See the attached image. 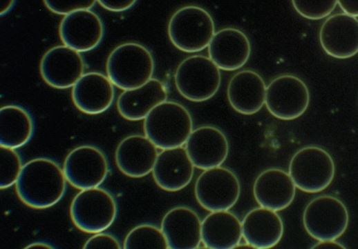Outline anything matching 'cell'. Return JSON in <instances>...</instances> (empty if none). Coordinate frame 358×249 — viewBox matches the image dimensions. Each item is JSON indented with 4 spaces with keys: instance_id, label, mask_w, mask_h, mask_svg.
Masks as SVG:
<instances>
[{
    "instance_id": "obj_12",
    "label": "cell",
    "mask_w": 358,
    "mask_h": 249,
    "mask_svg": "<svg viewBox=\"0 0 358 249\" xmlns=\"http://www.w3.org/2000/svg\"><path fill=\"white\" fill-rule=\"evenodd\" d=\"M84 62L79 52L64 45L50 48L39 64L43 80L58 89L73 86L84 74Z\"/></svg>"
},
{
    "instance_id": "obj_11",
    "label": "cell",
    "mask_w": 358,
    "mask_h": 249,
    "mask_svg": "<svg viewBox=\"0 0 358 249\" xmlns=\"http://www.w3.org/2000/svg\"><path fill=\"white\" fill-rule=\"evenodd\" d=\"M63 171L71 186L84 190L98 187L107 176L109 165L106 156L99 148L84 145L68 154Z\"/></svg>"
},
{
    "instance_id": "obj_24",
    "label": "cell",
    "mask_w": 358,
    "mask_h": 249,
    "mask_svg": "<svg viewBox=\"0 0 358 249\" xmlns=\"http://www.w3.org/2000/svg\"><path fill=\"white\" fill-rule=\"evenodd\" d=\"M167 98V92L164 84L156 79H151L140 87L124 90L117 99V108L124 119L138 121L145 119Z\"/></svg>"
},
{
    "instance_id": "obj_36",
    "label": "cell",
    "mask_w": 358,
    "mask_h": 249,
    "mask_svg": "<svg viewBox=\"0 0 358 249\" xmlns=\"http://www.w3.org/2000/svg\"><path fill=\"white\" fill-rule=\"evenodd\" d=\"M1 11L0 14L3 15L6 12H8L10 8L12 7L14 1H1Z\"/></svg>"
},
{
    "instance_id": "obj_7",
    "label": "cell",
    "mask_w": 358,
    "mask_h": 249,
    "mask_svg": "<svg viewBox=\"0 0 358 249\" xmlns=\"http://www.w3.org/2000/svg\"><path fill=\"white\" fill-rule=\"evenodd\" d=\"M335 172V163L330 154L320 147L309 146L293 155L288 174L299 189L315 193L331 183Z\"/></svg>"
},
{
    "instance_id": "obj_16",
    "label": "cell",
    "mask_w": 358,
    "mask_h": 249,
    "mask_svg": "<svg viewBox=\"0 0 358 249\" xmlns=\"http://www.w3.org/2000/svg\"><path fill=\"white\" fill-rule=\"evenodd\" d=\"M208 53L209 59L219 69L232 71L247 63L251 46L241 30L226 28L214 33L208 46Z\"/></svg>"
},
{
    "instance_id": "obj_37",
    "label": "cell",
    "mask_w": 358,
    "mask_h": 249,
    "mask_svg": "<svg viewBox=\"0 0 358 249\" xmlns=\"http://www.w3.org/2000/svg\"><path fill=\"white\" fill-rule=\"evenodd\" d=\"M234 248H254L247 243H243V244H240V243H239Z\"/></svg>"
},
{
    "instance_id": "obj_13",
    "label": "cell",
    "mask_w": 358,
    "mask_h": 249,
    "mask_svg": "<svg viewBox=\"0 0 358 249\" xmlns=\"http://www.w3.org/2000/svg\"><path fill=\"white\" fill-rule=\"evenodd\" d=\"M185 150L194 167L207 170L223 163L228 155L229 143L220 129L203 126L192 130Z\"/></svg>"
},
{
    "instance_id": "obj_29",
    "label": "cell",
    "mask_w": 358,
    "mask_h": 249,
    "mask_svg": "<svg viewBox=\"0 0 358 249\" xmlns=\"http://www.w3.org/2000/svg\"><path fill=\"white\" fill-rule=\"evenodd\" d=\"M295 10L302 17L311 19L319 20L328 16L335 8L336 0H293Z\"/></svg>"
},
{
    "instance_id": "obj_33",
    "label": "cell",
    "mask_w": 358,
    "mask_h": 249,
    "mask_svg": "<svg viewBox=\"0 0 358 249\" xmlns=\"http://www.w3.org/2000/svg\"><path fill=\"white\" fill-rule=\"evenodd\" d=\"M337 4L344 12V14L357 18L358 15L357 0H339L337 1Z\"/></svg>"
},
{
    "instance_id": "obj_3",
    "label": "cell",
    "mask_w": 358,
    "mask_h": 249,
    "mask_svg": "<svg viewBox=\"0 0 358 249\" xmlns=\"http://www.w3.org/2000/svg\"><path fill=\"white\" fill-rule=\"evenodd\" d=\"M108 78L124 90L137 88L151 79L154 61L150 51L138 43H124L109 54L106 61Z\"/></svg>"
},
{
    "instance_id": "obj_21",
    "label": "cell",
    "mask_w": 358,
    "mask_h": 249,
    "mask_svg": "<svg viewBox=\"0 0 358 249\" xmlns=\"http://www.w3.org/2000/svg\"><path fill=\"white\" fill-rule=\"evenodd\" d=\"M253 193L261 207L280 211L293 201L296 186L288 173L281 169L269 168L256 177Z\"/></svg>"
},
{
    "instance_id": "obj_14",
    "label": "cell",
    "mask_w": 358,
    "mask_h": 249,
    "mask_svg": "<svg viewBox=\"0 0 358 249\" xmlns=\"http://www.w3.org/2000/svg\"><path fill=\"white\" fill-rule=\"evenodd\" d=\"M64 46L79 52H87L100 43L104 28L98 15L90 10H82L64 17L59 26Z\"/></svg>"
},
{
    "instance_id": "obj_2",
    "label": "cell",
    "mask_w": 358,
    "mask_h": 249,
    "mask_svg": "<svg viewBox=\"0 0 358 249\" xmlns=\"http://www.w3.org/2000/svg\"><path fill=\"white\" fill-rule=\"evenodd\" d=\"M190 113L181 104L164 101L156 106L144 121L145 136L158 148L182 147L192 132Z\"/></svg>"
},
{
    "instance_id": "obj_1",
    "label": "cell",
    "mask_w": 358,
    "mask_h": 249,
    "mask_svg": "<svg viewBox=\"0 0 358 249\" xmlns=\"http://www.w3.org/2000/svg\"><path fill=\"white\" fill-rule=\"evenodd\" d=\"M66 181L63 169L55 161L44 157L35 158L23 166L15 190L26 206L44 209L54 206L62 198Z\"/></svg>"
},
{
    "instance_id": "obj_22",
    "label": "cell",
    "mask_w": 358,
    "mask_h": 249,
    "mask_svg": "<svg viewBox=\"0 0 358 249\" xmlns=\"http://www.w3.org/2000/svg\"><path fill=\"white\" fill-rule=\"evenodd\" d=\"M242 234L246 243L254 248L275 246L283 234V223L276 211L263 208L250 210L242 223Z\"/></svg>"
},
{
    "instance_id": "obj_20",
    "label": "cell",
    "mask_w": 358,
    "mask_h": 249,
    "mask_svg": "<svg viewBox=\"0 0 358 249\" xmlns=\"http://www.w3.org/2000/svg\"><path fill=\"white\" fill-rule=\"evenodd\" d=\"M113 84L102 73L84 74L73 86L71 97L75 107L87 114L106 110L114 99Z\"/></svg>"
},
{
    "instance_id": "obj_5",
    "label": "cell",
    "mask_w": 358,
    "mask_h": 249,
    "mask_svg": "<svg viewBox=\"0 0 358 249\" xmlns=\"http://www.w3.org/2000/svg\"><path fill=\"white\" fill-rule=\"evenodd\" d=\"M117 212L113 196L98 187L81 190L70 206L73 223L87 233H97L107 229L113 223Z\"/></svg>"
},
{
    "instance_id": "obj_28",
    "label": "cell",
    "mask_w": 358,
    "mask_h": 249,
    "mask_svg": "<svg viewBox=\"0 0 358 249\" xmlns=\"http://www.w3.org/2000/svg\"><path fill=\"white\" fill-rule=\"evenodd\" d=\"M22 168L21 158L15 149L0 147V188L1 190L15 184Z\"/></svg>"
},
{
    "instance_id": "obj_4",
    "label": "cell",
    "mask_w": 358,
    "mask_h": 249,
    "mask_svg": "<svg viewBox=\"0 0 358 249\" xmlns=\"http://www.w3.org/2000/svg\"><path fill=\"white\" fill-rule=\"evenodd\" d=\"M214 31V23L209 13L196 6L178 9L168 24L170 41L185 52H196L208 47Z\"/></svg>"
},
{
    "instance_id": "obj_30",
    "label": "cell",
    "mask_w": 358,
    "mask_h": 249,
    "mask_svg": "<svg viewBox=\"0 0 358 249\" xmlns=\"http://www.w3.org/2000/svg\"><path fill=\"white\" fill-rule=\"evenodd\" d=\"M96 1L94 0H46L44 1L46 6L53 12L62 15H68L76 11L89 10Z\"/></svg>"
},
{
    "instance_id": "obj_18",
    "label": "cell",
    "mask_w": 358,
    "mask_h": 249,
    "mask_svg": "<svg viewBox=\"0 0 358 249\" xmlns=\"http://www.w3.org/2000/svg\"><path fill=\"white\" fill-rule=\"evenodd\" d=\"M194 172V166L185 148L177 147L164 149L158 153L152 175L160 188L176 192L190 183Z\"/></svg>"
},
{
    "instance_id": "obj_8",
    "label": "cell",
    "mask_w": 358,
    "mask_h": 249,
    "mask_svg": "<svg viewBox=\"0 0 358 249\" xmlns=\"http://www.w3.org/2000/svg\"><path fill=\"white\" fill-rule=\"evenodd\" d=\"M349 221L343 203L335 197L323 195L306 206L303 223L306 232L318 241L336 240L346 231Z\"/></svg>"
},
{
    "instance_id": "obj_32",
    "label": "cell",
    "mask_w": 358,
    "mask_h": 249,
    "mask_svg": "<svg viewBox=\"0 0 358 249\" xmlns=\"http://www.w3.org/2000/svg\"><path fill=\"white\" fill-rule=\"evenodd\" d=\"M97 1L105 9L113 12L126 10L136 2L134 0H100Z\"/></svg>"
},
{
    "instance_id": "obj_10",
    "label": "cell",
    "mask_w": 358,
    "mask_h": 249,
    "mask_svg": "<svg viewBox=\"0 0 358 249\" xmlns=\"http://www.w3.org/2000/svg\"><path fill=\"white\" fill-rule=\"evenodd\" d=\"M310 93L306 84L292 74L274 79L266 87L265 103L268 111L281 120L299 117L307 110Z\"/></svg>"
},
{
    "instance_id": "obj_35",
    "label": "cell",
    "mask_w": 358,
    "mask_h": 249,
    "mask_svg": "<svg viewBox=\"0 0 358 249\" xmlns=\"http://www.w3.org/2000/svg\"><path fill=\"white\" fill-rule=\"evenodd\" d=\"M25 248L26 249H28V248L53 249L55 248L48 243H45V242H42V241H37V242H34V243L29 244Z\"/></svg>"
},
{
    "instance_id": "obj_27",
    "label": "cell",
    "mask_w": 358,
    "mask_h": 249,
    "mask_svg": "<svg viewBox=\"0 0 358 249\" xmlns=\"http://www.w3.org/2000/svg\"><path fill=\"white\" fill-rule=\"evenodd\" d=\"M125 249H167V239L161 229L151 224H141L133 228L126 236Z\"/></svg>"
},
{
    "instance_id": "obj_23",
    "label": "cell",
    "mask_w": 358,
    "mask_h": 249,
    "mask_svg": "<svg viewBox=\"0 0 358 249\" xmlns=\"http://www.w3.org/2000/svg\"><path fill=\"white\" fill-rule=\"evenodd\" d=\"M266 86L262 77L250 70L236 73L227 86V99L231 106L243 114H253L265 103Z\"/></svg>"
},
{
    "instance_id": "obj_15",
    "label": "cell",
    "mask_w": 358,
    "mask_h": 249,
    "mask_svg": "<svg viewBox=\"0 0 358 249\" xmlns=\"http://www.w3.org/2000/svg\"><path fill=\"white\" fill-rule=\"evenodd\" d=\"M319 41L323 50L336 59H348L358 52V21L344 13L329 17L322 24Z\"/></svg>"
},
{
    "instance_id": "obj_34",
    "label": "cell",
    "mask_w": 358,
    "mask_h": 249,
    "mask_svg": "<svg viewBox=\"0 0 358 249\" xmlns=\"http://www.w3.org/2000/svg\"><path fill=\"white\" fill-rule=\"evenodd\" d=\"M312 249H345L346 247L335 240L319 241L312 247Z\"/></svg>"
},
{
    "instance_id": "obj_25",
    "label": "cell",
    "mask_w": 358,
    "mask_h": 249,
    "mask_svg": "<svg viewBox=\"0 0 358 249\" xmlns=\"http://www.w3.org/2000/svg\"><path fill=\"white\" fill-rule=\"evenodd\" d=\"M242 237L241 222L228 210L211 212L202 221L201 241L207 248H234Z\"/></svg>"
},
{
    "instance_id": "obj_17",
    "label": "cell",
    "mask_w": 358,
    "mask_h": 249,
    "mask_svg": "<svg viewBox=\"0 0 358 249\" xmlns=\"http://www.w3.org/2000/svg\"><path fill=\"white\" fill-rule=\"evenodd\" d=\"M201 221L186 206H177L163 217L161 230L171 249H196L201 242Z\"/></svg>"
},
{
    "instance_id": "obj_9",
    "label": "cell",
    "mask_w": 358,
    "mask_h": 249,
    "mask_svg": "<svg viewBox=\"0 0 358 249\" xmlns=\"http://www.w3.org/2000/svg\"><path fill=\"white\" fill-rule=\"evenodd\" d=\"M194 192L197 201L205 209L210 212L228 210L237 202L241 186L232 170L218 166L205 170L199 175Z\"/></svg>"
},
{
    "instance_id": "obj_26",
    "label": "cell",
    "mask_w": 358,
    "mask_h": 249,
    "mask_svg": "<svg viewBox=\"0 0 358 249\" xmlns=\"http://www.w3.org/2000/svg\"><path fill=\"white\" fill-rule=\"evenodd\" d=\"M33 132V122L23 108L9 105L0 109V146L17 148L28 143Z\"/></svg>"
},
{
    "instance_id": "obj_6",
    "label": "cell",
    "mask_w": 358,
    "mask_h": 249,
    "mask_svg": "<svg viewBox=\"0 0 358 249\" xmlns=\"http://www.w3.org/2000/svg\"><path fill=\"white\" fill-rule=\"evenodd\" d=\"M174 81L182 97L191 101L201 102L209 99L218 92L221 76L219 68L209 57L193 55L178 65Z\"/></svg>"
},
{
    "instance_id": "obj_31",
    "label": "cell",
    "mask_w": 358,
    "mask_h": 249,
    "mask_svg": "<svg viewBox=\"0 0 358 249\" xmlns=\"http://www.w3.org/2000/svg\"><path fill=\"white\" fill-rule=\"evenodd\" d=\"M84 249H120V244L113 235L97 232L91 237L84 245Z\"/></svg>"
},
{
    "instance_id": "obj_19",
    "label": "cell",
    "mask_w": 358,
    "mask_h": 249,
    "mask_svg": "<svg viewBox=\"0 0 358 249\" xmlns=\"http://www.w3.org/2000/svg\"><path fill=\"white\" fill-rule=\"evenodd\" d=\"M158 155L157 147L146 136L131 135L118 144L115 158L123 174L140 178L152 172Z\"/></svg>"
}]
</instances>
